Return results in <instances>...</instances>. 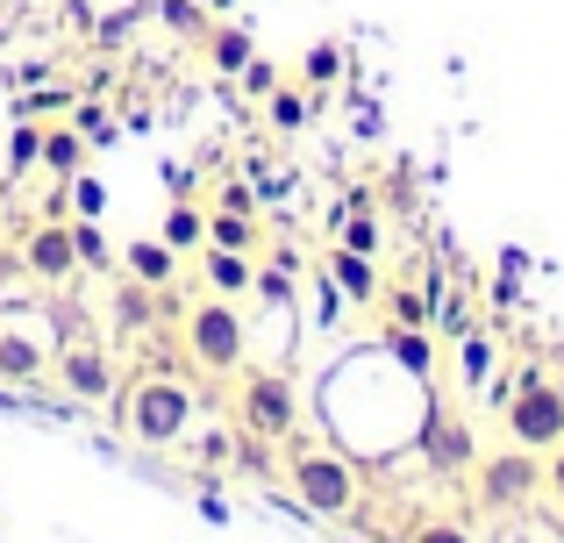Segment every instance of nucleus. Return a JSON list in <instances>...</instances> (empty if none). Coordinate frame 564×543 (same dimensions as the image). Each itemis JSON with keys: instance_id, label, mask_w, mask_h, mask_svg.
I'll return each mask as SVG.
<instances>
[{"instance_id": "2", "label": "nucleus", "mask_w": 564, "mask_h": 543, "mask_svg": "<svg viewBox=\"0 0 564 543\" xmlns=\"http://www.w3.org/2000/svg\"><path fill=\"white\" fill-rule=\"evenodd\" d=\"M122 430L137 436V444H180V436L193 430V393L172 372L137 379V387L122 393Z\"/></svg>"}, {"instance_id": "8", "label": "nucleus", "mask_w": 564, "mask_h": 543, "mask_svg": "<svg viewBox=\"0 0 564 543\" xmlns=\"http://www.w3.org/2000/svg\"><path fill=\"white\" fill-rule=\"evenodd\" d=\"M51 365H57V379H65L72 401H115V387H122L115 358H108V350H94V344H72L65 358H51Z\"/></svg>"}, {"instance_id": "11", "label": "nucleus", "mask_w": 564, "mask_h": 543, "mask_svg": "<svg viewBox=\"0 0 564 543\" xmlns=\"http://www.w3.org/2000/svg\"><path fill=\"white\" fill-rule=\"evenodd\" d=\"M200 272H207V286H215V293H229V301L258 286V265H250L243 251H221V243H200Z\"/></svg>"}, {"instance_id": "23", "label": "nucleus", "mask_w": 564, "mask_h": 543, "mask_svg": "<svg viewBox=\"0 0 564 543\" xmlns=\"http://www.w3.org/2000/svg\"><path fill=\"white\" fill-rule=\"evenodd\" d=\"M429 293H393V329H429Z\"/></svg>"}, {"instance_id": "19", "label": "nucleus", "mask_w": 564, "mask_h": 543, "mask_svg": "<svg viewBox=\"0 0 564 543\" xmlns=\"http://www.w3.org/2000/svg\"><path fill=\"white\" fill-rule=\"evenodd\" d=\"M158 237H165L172 251H200V243H207V215L186 208V200H172V215H165V229H158Z\"/></svg>"}, {"instance_id": "13", "label": "nucleus", "mask_w": 564, "mask_h": 543, "mask_svg": "<svg viewBox=\"0 0 564 543\" xmlns=\"http://www.w3.org/2000/svg\"><path fill=\"white\" fill-rule=\"evenodd\" d=\"M36 372H51V350L0 329V379H36Z\"/></svg>"}, {"instance_id": "20", "label": "nucleus", "mask_w": 564, "mask_h": 543, "mask_svg": "<svg viewBox=\"0 0 564 543\" xmlns=\"http://www.w3.org/2000/svg\"><path fill=\"white\" fill-rule=\"evenodd\" d=\"M207 243H221V251H250V243H258V222H250V215H207Z\"/></svg>"}, {"instance_id": "17", "label": "nucleus", "mask_w": 564, "mask_h": 543, "mask_svg": "<svg viewBox=\"0 0 564 543\" xmlns=\"http://www.w3.org/2000/svg\"><path fill=\"white\" fill-rule=\"evenodd\" d=\"M386 350H393V365L408 379L429 372V358H436V344H429V329H386Z\"/></svg>"}, {"instance_id": "29", "label": "nucleus", "mask_w": 564, "mask_h": 543, "mask_svg": "<svg viewBox=\"0 0 564 543\" xmlns=\"http://www.w3.org/2000/svg\"><path fill=\"white\" fill-rule=\"evenodd\" d=\"M543 487H551V493H557V508H564V444L543 450Z\"/></svg>"}, {"instance_id": "21", "label": "nucleus", "mask_w": 564, "mask_h": 543, "mask_svg": "<svg viewBox=\"0 0 564 543\" xmlns=\"http://www.w3.org/2000/svg\"><path fill=\"white\" fill-rule=\"evenodd\" d=\"M72 251H79V265H115V251H108V237L94 229V215L72 222Z\"/></svg>"}, {"instance_id": "7", "label": "nucleus", "mask_w": 564, "mask_h": 543, "mask_svg": "<svg viewBox=\"0 0 564 543\" xmlns=\"http://www.w3.org/2000/svg\"><path fill=\"white\" fill-rule=\"evenodd\" d=\"M22 272L36 279V286H65V279L79 272V251H72V222H51V215H43V222L29 229V243H22Z\"/></svg>"}, {"instance_id": "24", "label": "nucleus", "mask_w": 564, "mask_h": 543, "mask_svg": "<svg viewBox=\"0 0 564 543\" xmlns=\"http://www.w3.org/2000/svg\"><path fill=\"white\" fill-rule=\"evenodd\" d=\"M344 251L379 258V222H372V215H344Z\"/></svg>"}, {"instance_id": "3", "label": "nucleus", "mask_w": 564, "mask_h": 543, "mask_svg": "<svg viewBox=\"0 0 564 543\" xmlns=\"http://www.w3.org/2000/svg\"><path fill=\"white\" fill-rule=\"evenodd\" d=\"M286 479H293V501H301V508H315L322 522H344L350 508H358V465H350V458H336V450L301 444V450L286 458Z\"/></svg>"}, {"instance_id": "32", "label": "nucleus", "mask_w": 564, "mask_h": 543, "mask_svg": "<svg viewBox=\"0 0 564 543\" xmlns=\"http://www.w3.org/2000/svg\"><path fill=\"white\" fill-rule=\"evenodd\" d=\"M258 293H264L272 307H286V301H293V286H286V265H279V272H258Z\"/></svg>"}, {"instance_id": "10", "label": "nucleus", "mask_w": 564, "mask_h": 543, "mask_svg": "<svg viewBox=\"0 0 564 543\" xmlns=\"http://www.w3.org/2000/svg\"><path fill=\"white\" fill-rule=\"evenodd\" d=\"M122 272L143 279V286H172V279H180V251H172L165 237H143V243L122 251Z\"/></svg>"}, {"instance_id": "27", "label": "nucleus", "mask_w": 564, "mask_h": 543, "mask_svg": "<svg viewBox=\"0 0 564 543\" xmlns=\"http://www.w3.org/2000/svg\"><path fill=\"white\" fill-rule=\"evenodd\" d=\"M272 122H279V129H301V122H307V100L293 94V86H272Z\"/></svg>"}, {"instance_id": "28", "label": "nucleus", "mask_w": 564, "mask_h": 543, "mask_svg": "<svg viewBox=\"0 0 564 543\" xmlns=\"http://www.w3.org/2000/svg\"><path fill=\"white\" fill-rule=\"evenodd\" d=\"M72 208L100 222V208H108V186H100V180H72Z\"/></svg>"}, {"instance_id": "9", "label": "nucleus", "mask_w": 564, "mask_h": 543, "mask_svg": "<svg viewBox=\"0 0 564 543\" xmlns=\"http://www.w3.org/2000/svg\"><path fill=\"white\" fill-rule=\"evenodd\" d=\"M422 458L436 473H465L479 450H471V422H457L451 408H422Z\"/></svg>"}, {"instance_id": "1", "label": "nucleus", "mask_w": 564, "mask_h": 543, "mask_svg": "<svg viewBox=\"0 0 564 543\" xmlns=\"http://www.w3.org/2000/svg\"><path fill=\"white\" fill-rule=\"evenodd\" d=\"M180 344L186 358L200 365V372H236L250 350V329H243V307L229 301V293H207V301H193L180 315Z\"/></svg>"}, {"instance_id": "14", "label": "nucleus", "mask_w": 564, "mask_h": 543, "mask_svg": "<svg viewBox=\"0 0 564 543\" xmlns=\"http://www.w3.org/2000/svg\"><path fill=\"white\" fill-rule=\"evenodd\" d=\"M494 365H500V350H494V336H486V329H465V336H457V372H465V387H486V379H494Z\"/></svg>"}, {"instance_id": "35", "label": "nucleus", "mask_w": 564, "mask_h": 543, "mask_svg": "<svg viewBox=\"0 0 564 543\" xmlns=\"http://www.w3.org/2000/svg\"><path fill=\"white\" fill-rule=\"evenodd\" d=\"M200 8H207V14H221V8H236V0H200Z\"/></svg>"}, {"instance_id": "25", "label": "nucleus", "mask_w": 564, "mask_h": 543, "mask_svg": "<svg viewBox=\"0 0 564 543\" xmlns=\"http://www.w3.org/2000/svg\"><path fill=\"white\" fill-rule=\"evenodd\" d=\"M336 72H344V51H336V43H315V51H307V86H329Z\"/></svg>"}, {"instance_id": "33", "label": "nucleus", "mask_w": 564, "mask_h": 543, "mask_svg": "<svg viewBox=\"0 0 564 543\" xmlns=\"http://www.w3.org/2000/svg\"><path fill=\"white\" fill-rule=\"evenodd\" d=\"M221 208H229V215H250V208H258V194H250V186H221Z\"/></svg>"}, {"instance_id": "26", "label": "nucleus", "mask_w": 564, "mask_h": 543, "mask_svg": "<svg viewBox=\"0 0 564 543\" xmlns=\"http://www.w3.org/2000/svg\"><path fill=\"white\" fill-rule=\"evenodd\" d=\"M43 158V129H14V143H8V172H29Z\"/></svg>"}, {"instance_id": "16", "label": "nucleus", "mask_w": 564, "mask_h": 543, "mask_svg": "<svg viewBox=\"0 0 564 543\" xmlns=\"http://www.w3.org/2000/svg\"><path fill=\"white\" fill-rule=\"evenodd\" d=\"M329 272H336V286H344L350 301H372V293H379V272H372V258H365V251H344V243H336Z\"/></svg>"}, {"instance_id": "31", "label": "nucleus", "mask_w": 564, "mask_h": 543, "mask_svg": "<svg viewBox=\"0 0 564 543\" xmlns=\"http://www.w3.org/2000/svg\"><path fill=\"white\" fill-rule=\"evenodd\" d=\"M471 329V301L457 293V301H443V336H465Z\"/></svg>"}, {"instance_id": "4", "label": "nucleus", "mask_w": 564, "mask_h": 543, "mask_svg": "<svg viewBox=\"0 0 564 543\" xmlns=\"http://www.w3.org/2000/svg\"><path fill=\"white\" fill-rule=\"evenodd\" d=\"M536 493H543V450L508 444L479 465V508H494V515H522Z\"/></svg>"}, {"instance_id": "30", "label": "nucleus", "mask_w": 564, "mask_h": 543, "mask_svg": "<svg viewBox=\"0 0 564 543\" xmlns=\"http://www.w3.org/2000/svg\"><path fill=\"white\" fill-rule=\"evenodd\" d=\"M408 543H471V536L457 530V522H422V530H414Z\"/></svg>"}, {"instance_id": "15", "label": "nucleus", "mask_w": 564, "mask_h": 543, "mask_svg": "<svg viewBox=\"0 0 564 543\" xmlns=\"http://www.w3.org/2000/svg\"><path fill=\"white\" fill-rule=\"evenodd\" d=\"M207 65L215 72H243L250 65V36L236 22H207Z\"/></svg>"}, {"instance_id": "6", "label": "nucleus", "mask_w": 564, "mask_h": 543, "mask_svg": "<svg viewBox=\"0 0 564 543\" xmlns=\"http://www.w3.org/2000/svg\"><path fill=\"white\" fill-rule=\"evenodd\" d=\"M243 430L250 436H293V379L286 372L243 379Z\"/></svg>"}, {"instance_id": "34", "label": "nucleus", "mask_w": 564, "mask_h": 543, "mask_svg": "<svg viewBox=\"0 0 564 543\" xmlns=\"http://www.w3.org/2000/svg\"><path fill=\"white\" fill-rule=\"evenodd\" d=\"M243 86H250V94H272L279 79H272V65H258V57H250V65H243Z\"/></svg>"}, {"instance_id": "18", "label": "nucleus", "mask_w": 564, "mask_h": 543, "mask_svg": "<svg viewBox=\"0 0 564 543\" xmlns=\"http://www.w3.org/2000/svg\"><path fill=\"white\" fill-rule=\"evenodd\" d=\"M43 165H51L57 180H79V165H86V137H72V129H43Z\"/></svg>"}, {"instance_id": "5", "label": "nucleus", "mask_w": 564, "mask_h": 543, "mask_svg": "<svg viewBox=\"0 0 564 543\" xmlns=\"http://www.w3.org/2000/svg\"><path fill=\"white\" fill-rule=\"evenodd\" d=\"M508 444H522V450H551V444H564V387L536 379V387L508 393Z\"/></svg>"}, {"instance_id": "22", "label": "nucleus", "mask_w": 564, "mask_h": 543, "mask_svg": "<svg viewBox=\"0 0 564 543\" xmlns=\"http://www.w3.org/2000/svg\"><path fill=\"white\" fill-rule=\"evenodd\" d=\"M158 22L180 29V36H207V8H200V0H165V8H158Z\"/></svg>"}, {"instance_id": "12", "label": "nucleus", "mask_w": 564, "mask_h": 543, "mask_svg": "<svg viewBox=\"0 0 564 543\" xmlns=\"http://www.w3.org/2000/svg\"><path fill=\"white\" fill-rule=\"evenodd\" d=\"M158 293H165V286H143V279L122 272V286H115V329H122V336H143L158 322Z\"/></svg>"}]
</instances>
